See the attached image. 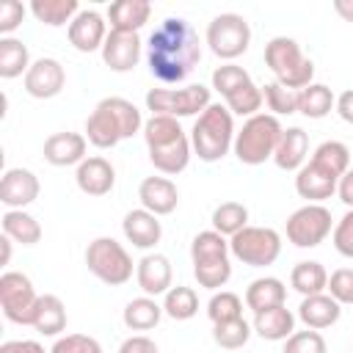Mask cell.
Returning a JSON list of instances; mask_svg holds the SVG:
<instances>
[{
    "mask_svg": "<svg viewBox=\"0 0 353 353\" xmlns=\"http://www.w3.org/2000/svg\"><path fill=\"white\" fill-rule=\"evenodd\" d=\"M0 226H3V234L11 237L14 243L36 245L41 240V223L30 212H25V210H8L0 218Z\"/></svg>",
    "mask_w": 353,
    "mask_h": 353,
    "instance_id": "f546056e",
    "label": "cell"
},
{
    "mask_svg": "<svg viewBox=\"0 0 353 353\" xmlns=\"http://www.w3.org/2000/svg\"><path fill=\"white\" fill-rule=\"evenodd\" d=\"M135 281H138V287L149 298L165 295L171 290V281H174V270H171L168 256H163V254H146L135 265Z\"/></svg>",
    "mask_w": 353,
    "mask_h": 353,
    "instance_id": "44dd1931",
    "label": "cell"
},
{
    "mask_svg": "<svg viewBox=\"0 0 353 353\" xmlns=\"http://www.w3.org/2000/svg\"><path fill=\"white\" fill-rule=\"evenodd\" d=\"M229 251L248 268H268L281 254V234L270 226H245L229 237Z\"/></svg>",
    "mask_w": 353,
    "mask_h": 353,
    "instance_id": "30bf717a",
    "label": "cell"
},
{
    "mask_svg": "<svg viewBox=\"0 0 353 353\" xmlns=\"http://www.w3.org/2000/svg\"><path fill=\"white\" fill-rule=\"evenodd\" d=\"M309 152V135L301 127H287L279 138V146L273 152V163L281 171H301Z\"/></svg>",
    "mask_w": 353,
    "mask_h": 353,
    "instance_id": "484cf974",
    "label": "cell"
},
{
    "mask_svg": "<svg viewBox=\"0 0 353 353\" xmlns=\"http://www.w3.org/2000/svg\"><path fill=\"white\" fill-rule=\"evenodd\" d=\"M290 284H292V290L301 292L303 298H306V295H320V292H325V287H328V270H325L320 262H314V259H303V262H298V265L292 268Z\"/></svg>",
    "mask_w": 353,
    "mask_h": 353,
    "instance_id": "4dcf8cb0",
    "label": "cell"
},
{
    "mask_svg": "<svg viewBox=\"0 0 353 353\" xmlns=\"http://www.w3.org/2000/svg\"><path fill=\"white\" fill-rule=\"evenodd\" d=\"M207 317L212 320V325H215V323H223V320H237V317H243V301H240V295H234V292H229V290L215 292V295L210 298V303H207Z\"/></svg>",
    "mask_w": 353,
    "mask_h": 353,
    "instance_id": "b9f144b4",
    "label": "cell"
},
{
    "mask_svg": "<svg viewBox=\"0 0 353 353\" xmlns=\"http://www.w3.org/2000/svg\"><path fill=\"white\" fill-rule=\"evenodd\" d=\"M281 353H328V345L320 331L306 328V331H295L290 339H284Z\"/></svg>",
    "mask_w": 353,
    "mask_h": 353,
    "instance_id": "ee69618b",
    "label": "cell"
},
{
    "mask_svg": "<svg viewBox=\"0 0 353 353\" xmlns=\"http://www.w3.org/2000/svg\"><path fill=\"white\" fill-rule=\"evenodd\" d=\"M0 353H50L36 339H8L0 345Z\"/></svg>",
    "mask_w": 353,
    "mask_h": 353,
    "instance_id": "f907efd6",
    "label": "cell"
},
{
    "mask_svg": "<svg viewBox=\"0 0 353 353\" xmlns=\"http://www.w3.org/2000/svg\"><path fill=\"white\" fill-rule=\"evenodd\" d=\"M334 248H336L342 256L353 259V210H347V212L336 221V226H334Z\"/></svg>",
    "mask_w": 353,
    "mask_h": 353,
    "instance_id": "7dc6e473",
    "label": "cell"
},
{
    "mask_svg": "<svg viewBox=\"0 0 353 353\" xmlns=\"http://www.w3.org/2000/svg\"><path fill=\"white\" fill-rule=\"evenodd\" d=\"M262 97H265V105L268 110L279 119V116H290V113H298V91L292 88H284L281 83H265L262 88Z\"/></svg>",
    "mask_w": 353,
    "mask_h": 353,
    "instance_id": "60d3db41",
    "label": "cell"
},
{
    "mask_svg": "<svg viewBox=\"0 0 353 353\" xmlns=\"http://www.w3.org/2000/svg\"><path fill=\"white\" fill-rule=\"evenodd\" d=\"M223 99H226V108L232 110V116H245V119L256 116L259 108H262V102H265L262 88H259L254 80L245 83V85H240L237 91H232V94L223 97Z\"/></svg>",
    "mask_w": 353,
    "mask_h": 353,
    "instance_id": "f35d334b",
    "label": "cell"
},
{
    "mask_svg": "<svg viewBox=\"0 0 353 353\" xmlns=\"http://www.w3.org/2000/svg\"><path fill=\"white\" fill-rule=\"evenodd\" d=\"M251 328L268 342H284L295 334V314L287 306H273L254 314Z\"/></svg>",
    "mask_w": 353,
    "mask_h": 353,
    "instance_id": "4316f807",
    "label": "cell"
},
{
    "mask_svg": "<svg viewBox=\"0 0 353 353\" xmlns=\"http://www.w3.org/2000/svg\"><path fill=\"white\" fill-rule=\"evenodd\" d=\"M201 61V41L185 17H165L146 41L149 72L160 83H182Z\"/></svg>",
    "mask_w": 353,
    "mask_h": 353,
    "instance_id": "6da1fadb",
    "label": "cell"
},
{
    "mask_svg": "<svg viewBox=\"0 0 353 353\" xmlns=\"http://www.w3.org/2000/svg\"><path fill=\"white\" fill-rule=\"evenodd\" d=\"M119 353H160L157 345L143 336V334H135V336H127L121 345H119Z\"/></svg>",
    "mask_w": 353,
    "mask_h": 353,
    "instance_id": "681fc988",
    "label": "cell"
},
{
    "mask_svg": "<svg viewBox=\"0 0 353 353\" xmlns=\"http://www.w3.org/2000/svg\"><path fill=\"white\" fill-rule=\"evenodd\" d=\"M331 108H336V97L325 83H312L298 91V113L306 119H323L331 113Z\"/></svg>",
    "mask_w": 353,
    "mask_h": 353,
    "instance_id": "836d02e7",
    "label": "cell"
},
{
    "mask_svg": "<svg viewBox=\"0 0 353 353\" xmlns=\"http://www.w3.org/2000/svg\"><path fill=\"white\" fill-rule=\"evenodd\" d=\"M30 325L44 336H58L66 328V306H63V301L58 295H50V292L39 295V303H36Z\"/></svg>",
    "mask_w": 353,
    "mask_h": 353,
    "instance_id": "f1b7e54d",
    "label": "cell"
},
{
    "mask_svg": "<svg viewBox=\"0 0 353 353\" xmlns=\"http://www.w3.org/2000/svg\"><path fill=\"white\" fill-rule=\"evenodd\" d=\"M251 334H254V328H251L243 317H237V320H223V323H215V325H212V339H215V345L223 347V350H237V347H243V345L251 339Z\"/></svg>",
    "mask_w": 353,
    "mask_h": 353,
    "instance_id": "ab89813d",
    "label": "cell"
},
{
    "mask_svg": "<svg viewBox=\"0 0 353 353\" xmlns=\"http://www.w3.org/2000/svg\"><path fill=\"white\" fill-rule=\"evenodd\" d=\"M74 182L77 188L85 193V196H108L116 185V168L110 165V160L94 154V157H85L77 171H74Z\"/></svg>",
    "mask_w": 353,
    "mask_h": 353,
    "instance_id": "ac0fdd59",
    "label": "cell"
},
{
    "mask_svg": "<svg viewBox=\"0 0 353 353\" xmlns=\"http://www.w3.org/2000/svg\"><path fill=\"white\" fill-rule=\"evenodd\" d=\"M248 226V207L240 201H223L212 210V229L223 237H234Z\"/></svg>",
    "mask_w": 353,
    "mask_h": 353,
    "instance_id": "d590c367",
    "label": "cell"
},
{
    "mask_svg": "<svg viewBox=\"0 0 353 353\" xmlns=\"http://www.w3.org/2000/svg\"><path fill=\"white\" fill-rule=\"evenodd\" d=\"M339 176H334L331 171L320 168L317 163H303V168L295 176V190L301 199H306L309 204H320L323 199H331L336 193Z\"/></svg>",
    "mask_w": 353,
    "mask_h": 353,
    "instance_id": "7402d4cb",
    "label": "cell"
},
{
    "mask_svg": "<svg viewBox=\"0 0 353 353\" xmlns=\"http://www.w3.org/2000/svg\"><path fill=\"white\" fill-rule=\"evenodd\" d=\"M212 105V91L201 83L185 85V88H152L146 91V108L152 116H171V119H185V116H201Z\"/></svg>",
    "mask_w": 353,
    "mask_h": 353,
    "instance_id": "ba28073f",
    "label": "cell"
},
{
    "mask_svg": "<svg viewBox=\"0 0 353 353\" xmlns=\"http://www.w3.org/2000/svg\"><path fill=\"white\" fill-rule=\"evenodd\" d=\"M66 85V69L58 58H39L25 74V91L36 99H52Z\"/></svg>",
    "mask_w": 353,
    "mask_h": 353,
    "instance_id": "5bb4252c",
    "label": "cell"
},
{
    "mask_svg": "<svg viewBox=\"0 0 353 353\" xmlns=\"http://www.w3.org/2000/svg\"><path fill=\"white\" fill-rule=\"evenodd\" d=\"M121 232H124V237H127L135 248H141V251L154 248V245L160 243V237H163V226H160L157 215H152V212L143 210V207H141V210H130V212L124 215Z\"/></svg>",
    "mask_w": 353,
    "mask_h": 353,
    "instance_id": "603a6c76",
    "label": "cell"
},
{
    "mask_svg": "<svg viewBox=\"0 0 353 353\" xmlns=\"http://www.w3.org/2000/svg\"><path fill=\"white\" fill-rule=\"evenodd\" d=\"M334 11H336L345 22H353V0H334Z\"/></svg>",
    "mask_w": 353,
    "mask_h": 353,
    "instance_id": "db71d44e",
    "label": "cell"
},
{
    "mask_svg": "<svg viewBox=\"0 0 353 353\" xmlns=\"http://www.w3.org/2000/svg\"><path fill=\"white\" fill-rule=\"evenodd\" d=\"M141 110L124 99V97H105L97 102L91 116L85 119V138L97 149H113L124 138H132L138 130H143Z\"/></svg>",
    "mask_w": 353,
    "mask_h": 353,
    "instance_id": "7a4b0ae2",
    "label": "cell"
},
{
    "mask_svg": "<svg viewBox=\"0 0 353 353\" xmlns=\"http://www.w3.org/2000/svg\"><path fill=\"white\" fill-rule=\"evenodd\" d=\"M28 69H30L28 47L14 36H3L0 39V77L14 80L19 74H28Z\"/></svg>",
    "mask_w": 353,
    "mask_h": 353,
    "instance_id": "d6a6232c",
    "label": "cell"
},
{
    "mask_svg": "<svg viewBox=\"0 0 353 353\" xmlns=\"http://www.w3.org/2000/svg\"><path fill=\"white\" fill-rule=\"evenodd\" d=\"M36 303H39L36 287L25 273L6 270L0 276V309H3L6 320L17 323V325H30Z\"/></svg>",
    "mask_w": 353,
    "mask_h": 353,
    "instance_id": "7c38bea8",
    "label": "cell"
},
{
    "mask_svg": "<svg viewBox=\"0 0 353 353\" xmlns=\"http://www.w3.org/2000/svg\"><path fill=\"white\" fill-rule=\"evenodd\" d=\"M229 240L218 234L215 229L199 232L190 243V262H193V276L199 287L204 290H218L232 279V262H229Z\"/></svg>",
    "mask_w": 353,
    "mask_h": 353,
    "instance_id": "5b68a950",
    "label": "cell"
},
{
    "mask_svg": "<svg viewBox=\"0 0 353 353\" xmlns=\"http://www.w3.org/2000/svg\"><path fill=\"white\" fill-rule=\"evenodd\" d=\"M50 353H102V345L88 334H66L52 342Z\"/></svg>",
    "mask_w": 353,
    "mask_h": 353,
    "instance_id": "f6af8a7d",
    "label": "cell"
},
{
    "mask_svg": "<svg viewBox=\"0 0 353 353\" xmlns=\"http://www.w3.org/2000/svg\"><path fill=\"white\" fill-rule=\"evenodd\" d=\"M265 63L273 72L276 83H281L284 88L301 91L306 85H312L314 63H312V58L303 55L301 44L290 36H273L265 44Z\"/></svg>",
    "mask_w": 353,
    "mask_h": 353,
    "instance_id": "8992f818",
    "label": "cell"
},
{
    "mask_svg": "<svg viewBox=\"0 0 353 353\" xmlns=\"http://www.w3.org/2000/svg\"><path fill=\"white\" fill-rule=\"evenodd\" d=\"M11 243H14L11 237H6V234L0 237V245H3V259H0V265H8V259H11Z\"/></svg>",
    "mask_w": 353,
    "mask_h": 353,
    "instance_id": "11a10c76",
    "label": "cell"
},
{
    "mask_svg": "<svg viewBox=\"0 0 353 353\" xmlns=\"http://www.w3.org/2000/svg\"><path fill=\"white\" fill-rule=\"evenodd\" d=\"M152 17V3L149 0H116L108 8L110 30L121 33H138Z\"/></svg>",
    "mask_w": 353,
    "mask_h": 353,
    "instance_id": "d4e9b609",
    "label": "cell"
},
{
    "mask_svg": "<svg viewBox=\"0 0 353 353\" xmlns=\"http://www.w3.org/2000/svg\"><path fill=\"white\" fill-rule=\"evenodd\" d=\"M328 295L336 303H353V268H339L328 276Z\"/></svg>",
    "mask_w": 353,
    "mask_h": 353,
    "instance_id": "bcb514c9",
    "label": "cell"
},
{
    "mask_svg": "<svg viewBox=\"0 0 353 353\" xmlns=\"http://www.w3.org/2000/svg\"><path fill=\"white\" fill-rule=\"evenodd\" d=\"M287 301V287L281 279L276 276H262V279H254L245 290V306L256 314V312H265V309H273V306H284Z\"/></svg>",
    "mask_w": 353,
    "mask_h": 353,
    "instance_id": "83f0119b",
    "label": "cell"
},
{
    "mask_svg": "<svg viewBox=\"0 0 353 353\" xmlns=\"http://www.w3.org/2000/svg\"><path fill=\"white\" fill-rule=\"evenodd\" d=\"M66 36L77 52H94V50H102L105 39H108V22L102 19L99 11L80 8V14L69 22Z\"/></svg>",
    "mask_w": 353,
    "mask_h": 353,
    "instance_id": "9a60e30c",
    "label": "cell"
},
{
    "mask_svg": "<svg viewBox=\"0 0 353 353\" xmlns=\"http://www.w3.org/2000/svg\"><path fill=\"white\" fill-rule=\"evenodd\" d=\"M25 11H28V8H25L19 0H6V3L0 6V33H3V36H11V33L22 25Z\"/></svg>",
    "mask_w": 353,
    "mask_h": 353,
    "instance_id": "c3c4849f",
    "label": "cell"
},
{
    "mask_svg": "<svg viewBox=\"0 0 353 353\" xmlns=\"http://www.w3.org/2000/svg\"><path fill=\"white\" fill-rule=\"evenodd\" d=\"M138 199L141 207L149 210L152 215H171L179 204V190L168 176H146L138 185Z\"/></svg>",
    "mask_w": 353,
    "mask_h": 353,
    "instance_id": "ffe728a7",
    "label": "cell"
},
{
    "mask_svg": "<svg viewBox=\"0 0 353 353\" xmlns=\"http://www.w3.org/2000/svg\"><path fill=\"white\" fill-rule=\"evenodd\" d=\"M312 163H317L320 168H325V171H331L334 176L342 179V174L350 168V149L342 141H323L314 149Z\"/></svg>",
    "mask_w": 353,
    "mask_h": 353,
    "instance_id": "74e56055",
    "label": "cell"
},
{
    "mask_svg": "<svg viewBox=\"0 0 353 353\" xmlns=\"http://www.w3.org/2000/svg\"><path fill=\"white\" fill-rule=\"evenodd\" d=\"M204 39H207L212 55H218L221 61L232 63L251 44V25L245 22V17L226 11V14L212 17V22L207 25V36Z\"/></svg>",
    "mask_w": 353,
    "mask_h": 353,
    "instance_id": "8fae6325",
    "label": "cell"
},
{
    "mask_svg": "<svg viewBox=\"0 0 353 353\" xmlns=\"http://www.w3.org/2000/svg\"><path fill=\"white\" fill-rule=\"evenodd\" d=\"M334 110L339 113L342 121L353 124V88H347V91H342V94L336 97V108H334Z\"/></svg>",
    "mask_w": 353,
    "mask_h": 353,
    "instance_id": "f5cc1de1",
    "label": "cell"
},
{
    "mask_svg": "<svg viewBox=\"0 0 353 353\" xmlns=\"http://www.w3.org/2000/svg\"><path fill=\"white\" fill-rule=\"evenodd\" d=\"M163 312L171 317V320H190L196 312H199V295L193 287H185V284H176L165 292L163 298Z\"/></svg>",
    "mask_w": 353,
    "mask_h": 353,
    "instance_id": "8d00e7d4",
    "label": "cell"
},
{
    "mask_svg": "<svg viewBox=\"0 0 353 353\" xmlns=\"http://www.w3.org/2000/svg\"><path fill=\"white\" fill-rule=\"evenodd\" d=\"M88 270L108 287H121L132 279V256L113 237H97L85 248Z\"/></svg>",
    "mask_w": 353,
    "mask_h": 353,
    "instance_id": "9c48e42d",
    "label": "cell"
},
{
    "mask_svg": "<svg viewBox=\"0 0 353 353\" xmlns=\"http://www.w3.org/2000/svg\"><path fill=\"white\" fill-rule=\"evenodd\" d=\"M39 176L30 168H8L0 179V201L8 210H25L39 199Z\"/></svg>",
    "mask_w": 353,
    "mask_h": 353,
    "instance_id": "2e32d148",
    "label": "cell"
},
{
    "mask_svg": "<svg viewBox=\"0 0 353 353\" xmlns=\"http://www.w3.org/2000/svg\"><path fill=\"white\" fill-rule=\"evenodd\" d=\"M165 312H163V306L154 301V298H149V295H141V298H132L127 306H124V325L130 328V331H149V328H154L157 323H160V317H163Z\"/></svg>",
    "mask_w": 353,
    "mask_h": 353,
    "instance_id": "1f68e13d",
    "label": "cell"
},
{
    "mask_svg": "<svg viewBox=\"0 0 353 353\" xmlns=\"http://www.w3.org/2000/svg\"><path fill=\"white\" fill-rule=\"evenodd\" d=\"M102 61L113 72H132L135 63L141 61V36L110 30L102 44Z\"/></svg>",
    "mask_w": 353,
    "mask_h": 353,
    "instance_id": "e0dca14e",
    "label": "cell"
},
{
    "mask_svg": "<svg viewBox=\"0 0 353 353\" xmlns=\"http://www.w3.org/2000/svg\"><path fill=\"white\" fill-rule=\"evenodd\" d=\"M336 193H339V201H342L347 210H353V168H347V171L342 174V179H339V185H336Z\"/></svg>",
    "mask_w": 353,
    "mask_h": 353,
    "instance_id": "816d5d0a",
    "label": "cell"
},
{
    "mask_svg": "<svg viewBox=\"0 0 353 353\" xmlns=\"http://www.w3.org/2000/svg\"><path fill=\"white\" fill-rule=\"evenodd\" d=\"M143 141L149 149V160L160 174L176 176L190 163V138L182 130L179 119L171 116H152L143 124Z\"/></svg>",
    "mask_w": 353,
    "mask_h": 353,
    "instance_id": "3957f363",
    "label": "cell"
},
{
    "mask_svg": "<svg viewBox=\"0 0 353 353\" xmlns=\"http://www.w3.org/2000/svg\"><path fill=\"white\" fill-rule=\"evenodd\" d=\"M331 234V210L323 204H303L287 218V240L295 248H317Z\"/></svg>",
    "mask_w": 353,
    "mask_h": 353,
    "instance_id": "4fadbf2b",
    "label": "cell"
},
{
    "mask_svg": "<svg viewBox=\"0 0 353 353\" xmlns=\"http://www.w3.org/2000/svg\"><path fill=\"white\" fill-rule=\"evenodd\" d=\"M234 119L232 110L221 102H212L201 116H196V124L190 130V146L204 163L221 160L234 146Z\"/></svg>",
    "mask_w": 353,
    "mask_h": 353,
    "instance_id": "277c9868",
    "label": "cell"
},
{
    "mask_svg": "<svg viewBox=\"0 0 353 353\" xmlns=\"http://www.w3.org/2000/svg\"><path fill=\"white\" fill-rule=\"evenodd\" d=\"M85 146H88V138L80 135V132H52L47 141H44V160L50 165H58V168H66V165H80L85 160Z\"/></svg>",
    "mask_w": 353,
    "mask_h": 353,
    "instance_id": "d6986e66",
    "label": "cell"
},
{
    "mask_svg": "<svg viewBox=\"0 0 353 353\" xmlns=\"http://www.w3.org/2000/svg\"><path fill=\"white\" fill-rule=\"evenodd\" d=\"M284 127L273 113H256L243 121V127L234 135V157L243 165H262L265 160H273V152L279 146Z\"/></svg>",
    "mask_w": 353,
    "mask_h": 353,
    "instance_id": "52a82bcc",
    "label": "cell"
},
{
    "mask_svg": "<svg viewBox=\"0 0 353 353\" xmlns=\"http://www.w3.org/2000/svg\"><path fill=\"white\" fill-rule=\"evenodd\" d=\"M298 317L306 328L312 331H323V328H331L339 317H342V303H336L328 292H320V295H306L298 306Z\"/></svg>",
    "mask_w": 353,
    "mask_h": 353,
    "instance_id": "cb8c5ba5",
    "label": "cell"
},
{
    "mask_svg": "<svg viewBox=\"0 0 353 353\" xmlns=\"http://www.w3.org/2000/svg\"><path fill=\"white\" fill-rule=\"evenodd\" d=\"M245 83H251V74H248L243 66H237V63H221V66H215V72H212V88H215L221 97H229L232 91H237V88L245 85Z\"/></svg>",
    "mask_w": 353,
    "mask_h": 353,
    "instance_id": "7bdbcfd3",
    "label": "cell"
},
{
    "mask_svg": "<svg viewBox=\"0 0 353 353\" xmlns=\"http://www.w3.org/2000/svg\"><path fill=\"white\" fill-rule=\"evenodd\" d=\"M30 14L50 28H61L66 22H72L80 14V3L77 0H33L30 3Z\"/></svg>",
    "mask_w": 353,
    "mask_h": 353,
    "instance_id": "e575fe53",
    "label": "cell"
}]
</instances>
